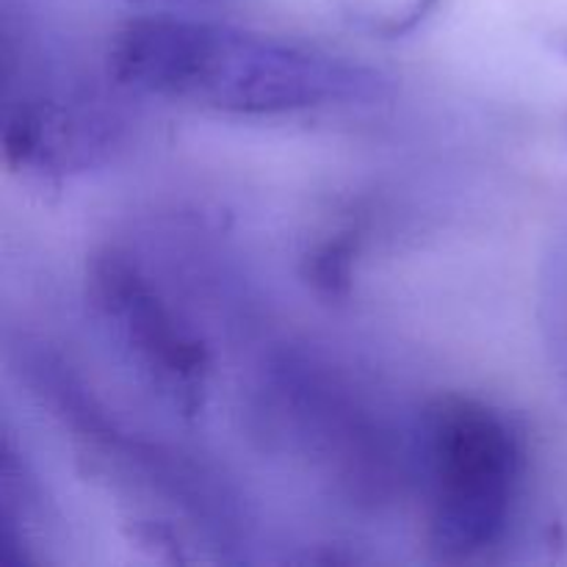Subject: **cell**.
Segmentation results:
<instances>
[{"mask_svg": "<svg viewBox=\"0 0 567 567\" xmlns=\"http://www.w3.org/2000/svg\"><path fill=\"white\" fill-rule=\"evenodd\" d=\"M28 385L53 410L86 463L127 507L133 543L164 563L233 559L247 515L233 487L192 454L116 421L70 365L48 349L22 360Z\"/></svg>", "mask_w": 567, "mask_h": 567, "instance_id": "7a4b0ae2", "label": "cell"}, {"mask_svg": "<svg viewBox=\"0 0 567 567\" xmlns=\"http://www.w3.org/2000/svg\"><path fill=\"white\" fill-rule=\"evenodd\" d=\"M554 50H557L559 55H565V59H567V37H559L557 42H554Z\"/></svg>", "mask_w": 567, "mask_h": 567, "instance_id": "30bf717a", "label": "cell"}, {"mask_svg": "<svg viewBox=\"0 0 567 567\" xmlns=\"http://www.w3.org/2000/svg\"><path fill=\"white\" fill-rule=\"evenodd\" d=\"M105 64L125 92L249 120L371 109L393 97L391 75L380 66L181 14L127 20L111 39Z\"/></svg>", "mask_w": 567, "mask_h": 567, "instance_id": "6da1fadb", "label": "cell"}, {"mask_svg": "<svg viewBox=\"0 0 567 567\" xmlns=\"http://www.w3.org/2000/svg\"><path fill=\"white\" fill-rule=\"evenodd\" d=\"M252 415L266 446L302 460L349 504L385 507L413 482V435L402 441L341 369L302 349L266 358Z\"/></svg>", "mask_w": 567, "mask_h": 567, "instance_id": "277c9868", "label": "cell"}, {"mask_svg": "<svg viewBox=\"0 0 567 567\" xmlns=\"http://www.w3.org/2000/svg\"><path fill=\"white\" fill-rule=\"evenodd\" d=\"M131 3H147V6H205L214 0H131Z\"/></svg>", "mask_w": 567, "mask_h": 567, "instance_id": "9c48e42d", "label": "cell"}, {"mask_svg": "<svg viewBox=\"0 0 567 567\" xmlns=\"http://www.w3.org/2000/svg\"><path fill=\"white\" fill-rule=\"evenodd\" d=\"M365 227L343 225L327 233L302 258V277L327 302H347L354 288V264L363 249Z\"/></svg>", "mask_w": 567, "mask_h": 567, "instance_id": "52a82bcc", "label": "cell"}, {"mask_svg": "<svg viewBox=\"0 0 567 567\" xmlns=\"http://www.w3.org/2000/svg\"><path fill=\"white\" fill-rule=\"evenodd\" d=\"M133 120L116 97L83 83H39L11 97L3 161L39 183L109 166L131 142Z\"/></svg>", "mask_w": 567, "mask_h": 567, "instance_id": "8992f818", "label": "cell"}, {"mask_svg": "<svg viewBox=\"0 0 567 567\" xmlns=\"http://www.w3.org/2000/svg\"><path fill=\"white\" fill-rule=\"evenodd\" d=\"M413 482L426 551L468 565L507 543L529 482V437L498 404L437 393L413 424Z\"/></svg>", "mask_w": 567, "mask_h": 567, "instance_id": "3957f363", "label": "cell"}, {"mask_svg": "<svg viewBox=\"0 0 567 567\" xmlns=\"http://www.w3.org/2000/svg\"><path fill=\"white\" fill-rule=\"evenodd\" d=\"M540 319L548 354L567 388V236L551 249L543 271Z\"/></svg>", "mask_w": 567, "mask_h": 567, "instance_id": "ba28073f", "label": "cell"}, {"mask_svg": "<svg viewBox=\"0 0 567 567\" xmlns=\"http://www.w3.org/2000/svg\"><path fill=\"white\" fill-rule=\"evenodd\" d=\"M86 302L133 380L169 413L197 419L210 396L214 349L144 255L125 244L97 249L86 264Z\"/></svg>", "mask_w": 567, "mask_h": 567, "instance_id": "5b68a950", "label": "cell"}]
</instances>
